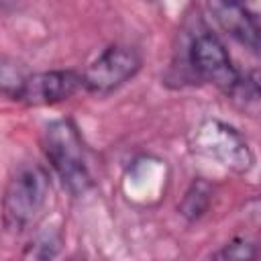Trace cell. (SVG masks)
<instances>
[{"label": "cell", "instance_id": "6da1fadb", "mask_svg": "<svg viewBox=\"0 0 261 261\" xmlns=\"http://www.w3.org/2000/svg\"><path fill=\"white\" fill-rule=\"evenodd\" d=\"M43 151L63 186L73 196L84 194L92 186L80 135L69 120H55L45 128Z\"/></svg>", "mask_w": 261, "mask_h": 261}, {"label": "cell", "instance_id": "3957f363", "mask_svg": "<svg viewBox=\"0 0 261 261\" xmlns=\"http://www.w3.org/2000/svg\"><path fill=\"white\" fill-rule=\"evenodd\" d=\"M192 151L208 157L234 173H247L253 167V151L249 149L243 135L226 122L204 120L192 135Z\"/></svg>", "mask_w": 261, "mask_h": 261}, {"label": "cell", "instance_id": "30bf717a", "mask_svg": "<svg viewBox=\"0 0 261 261\" xmlns=\"http://www.w3.org/2000/svg\"><path fill=\"white\" fill-rule=\"evenodd\" d=\"M59 249V239L47 234V237H39L35 243H31L24 251V257H37V259H47L53 257Z\"/></svg>", "mask_w": 261, "mask_h": 261}, {"label": "cell", "instance_id": "9c48e42d", "mask_svg": "<svg viewBox=\"0 0 261 261\" xmlns=\"http://www.w3.org/2000/svg\"><path fill=\"white\" fill-rule=\"evenodd\" d=\"M257 255L255 245L247 241H232L230 245H224L218 253H214L216 259H237V261H247Z\"/></svg>", "mask_w": 261, "mask_h": 261}, {"label": "cell", "instance_id": "8fae6325", "mask_svg": "<svg viewBox=\"0 0 261 261\" xmlns=\"http://www.w3.org/2000/svg\"><path fill=\"white\" fill-rule=\"evenodd\" d=\"M251 84H253L255 92L261 96V67H259V69H255V71L251 73Z\"/></svg>", "mask_w": 261, "mask_h": 261}, {"label": "cell", "instance_id": "5b68a950", "mask_svg": "<svg viewBox=\"0 0 261 261\" xmlns=\"http://www.w3.org/2000/svg\"><path fill=\"white\" fill-rule=\"evenodd\" d=\"M190 63L200 77L224 92H232L239 86V71L234 69L226 47L212 33H200L192 41Z\"/></svg>", "mask_w": 261, "mask_h": 261}, {"label": "cell", "instance_id": "ba28073f", "mask_svg": "<svg viewBox=\"0 0 261 261\" xmlns=\"http://www.w3.org/2000/svg\"><path fill=\"white\" fill-rule=\"evenodd\" d=\"M210 202H212V186L206 179H194L179 202V212L188 220H198L208 210Z\"/></svg>", "mask_w": 261, "mask_h": 261}, {"label": "cell", "instance_id": "52a82bcc", "mask_svg": "<svg viewBox=\"0 0 261 261\" xmlns=\"http://www.w3.org/2000/svg\"><path fill=\"white\" fill-rule=\"evenodd\" d=\"M208 10L228 37L249 49H259L261 29L239 0H208Z\"/></svg>", "mask_w": 261, "mask_h": 261}, {"label": "cell", "instance_id": "7a4b0ae2", "mask_svg": "<svg viewBox=\"0 0 261 261\" xmlns=\"http://www.w3.org/2000/svg\"><path fill=\"white\" fill-rule=\"evenodd\" d=\"M51 184L39 165L20 167L4 192V222L18 232L39 218L49 200Z\"/></svg>", "mask_w": 261, "mask_h": 261}, {"label": "cell", "instance_id": "8992f818", "mask_svg": "<svg viewBox=\"0 0 261 261\" xmlns=\"http://www.w3.org/2000/svg\"><path fill=\"white\" fill-rule=\"evenodd\" d=\"M84 86V73L71 69L41 71L24 75L20 88L14 94V100L29 106H51L71 98Z\"/></svg>", "mask_w": 261, "mask_h": 261}, {"label": "cell", "instance_id": "277c9868", "mask_svg": "<svg viewBox=\"0 0 261 261\" xmlns=\"http://www.w3.org/2000/svg\"><path fill=\"white\" fill-rule=\"evenodd\" d=\"M141 67L137 51L120 45L104 49L84 71V88L92 94H110L128 82Z\"/></svg>", "mask_w": 261, "mask_h": 261}]
</instances>
